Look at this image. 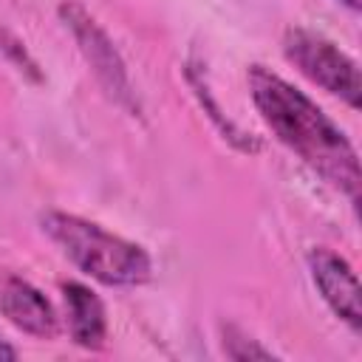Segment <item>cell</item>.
Wrapping results in <instances>:
<instances>
[{"mask_svg": "<svg viewBox=\"0 0 362 362\" xmlns=\"http://www.w3.org/2000/svg\"><path fill=\"white\" fill-rule=\"evenodd\" d=\"M305 260H308L311 280L317 291L322 294V300L328 303V308L351 331H359L362 328V291H359V280L351 263L325 246L311 249Z\"/></svg>", "mask_w": 362, "mask_h": 362, "instance_id": "5b68a950", "label": "cell"}, {"mask_svg": "<svg viewBox=\"0 0 362 362\" xmlns=\"http://www.w3.org/2000/svg\"><path fill=\"white\" fill-rule=\"evenodd\" d=\"M342 6H348L351 11H359V6H362V0H339Z\"/></svg>", "mask_w": 362, "mask_h": 362, "instance_id": "8fae6325", "label": "cell"}, {"mask_svg": "<svg viewBox=\"0 0 362 362\" xmlns=\"http://www.w3.org/2000/svg\"><path fill=\"white\" fill-rule=\"evenodd\" d=\"M40 226L79 272L105 286H141L153 274V260L144 246L88 218L51 209L40 218Z\"/></svg>", "mask_w": 362, "mask_h": 362, "instance_id": "7a4b0ae2", "label": "cell"}, {"mask_svg": "<svg viewBox=\"0 0 362 362\" xmlns=\"http://www.w3.org/2000/svg\"><path fill=\"white\" fill-rule=\"evenodd\" d=\"M286 59L314 85L339 96L348 107L362 105V76L359 65L328 37L308 28H288L283 34Z\"/></svg>", "mask_w": 362, "mask_h": 362, "instance_id": "277c9868", "label": "cell"}, {"mask_svg": "<svg viewBox=\"0 0 362 362\" xmlns=\"http://www.w3.org/2000/svg\"><path fill=\"white\" fill-rule=\"evenodd\" d=\"M223 351H226L229 359H238V362H246V359H277V354L272 348H263L257 339L246 337L238 328H226L223 331Z\"/></svg>", "mask_w": 362, "mask_h": 362, "instance_id": "9c48e42d", "label": "cell"}, {"mask_svg": "<svg viewBox=\"0 0 362 362\" xmlns=\"http://www.w3.org/2000/svg\"><path fill=\"white\" fill-rule=\"evenodd\" d=\"M0 359H17V348L8 345L3 337H0Z\"/></svg>", "mask_w": 362, "mask_h": 362, "instance_id": "30bf717a", "label": "cell"}, {"mask_svg": "<svg viewBox=\"0 0 362 362\" xmlns=\"http://www.w3.org/2000/svg\"><path fill=\"white\" fill-rule=\"evenodd\" d=\"M0 314L23 334L40 339H54L59 331V317L51 300L37 286H31L17 274H8L0 283Z\"/></svg>", "mask_w": 362, "mask_h": 362, "instance_id": "8992f818", "label": "cell"}, {"mask_svg": "<svg viewBox=\"0 0 362 362\" xmlns=\"http://www.w3.org/2000/svg\"><path fill=\"white\" fill-rule=\"evenodd\" d=\"M246 79L252 102L277 141L286 144L334 189H339L351 201H359L362 175L356 147L322 113V107H317V102H311L303 90L263 65H252Z\"/></svg>", "mask_w": 362, "mask_h": 362, "instance_id": "6da1fadb", "label": "cell"}, {"mask_svg": "<svg viewBox=\"0 0 362 362\" xmlns=\"http://www.w3.org/2000/svg\"><path fill=\"white\" fill-rule=\"evenodd\" d=\"M62 297H65V311H68V331L71 339L79 348L99 351L107 339V317H105V303L96 297L82 283H62Z\"/></svg>", "mask_w": 362, "mask_h": 362, "instance_id": "52a82bcc", "label": "cell"}, {"mask_svg": "<svg viewBox=\"0 0 362 362\" xmlns=\"http://www.w3.org/2000/svg\"><path fill=\"white\" fill-rule=\"evenodd\" d=\"M59 20L65 23V28L71 31V37L76 40L79 54L85 57V62L90 65L96 82L102 85V90L127 113H139V99L130 82V71L124 57L119 54L116 42L110 40V34L102 28V23L79 3V0H62L59 3Z\"/></svg>", "mask_w": 362, "mask_h": 362, "instance_id": "3957f363", "label": "cell"}, {"mask_svg": "<svg viewBox=\"0 0 362 362\" xmlns=\"http://www.w3.org/2000/svg\"><path fill=\"white\" fill-rule=\"evenodd\" d=\"M0 54H3L20 74H25L31 82H42V71H40L37 59L28 54L25 42H23L17 34H11L8 28H0Z\"/></svg>", "mask_w": 362, "mask_h": 362, "instance_id": "ba28073f", "label": "cell"}]
</instances>
